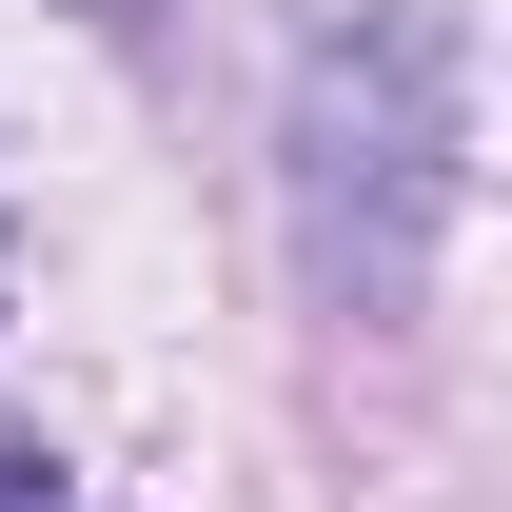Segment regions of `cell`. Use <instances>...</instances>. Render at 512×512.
I'll list each match as a JSON object with an SVG mask.
<instances>
[{
	"instance_id": "1",
	"label": "cell",
	"mask_w": 512,
	"mask_h": 512,
	"mask_svg": "<svg viewBox=\"0 0 512 512\" xmlns=\"http://www.w3.org/2000/svg\"><path fill=\"white\" fill-rule=\"evenodd\" d=\"M276 197H296V276H316L335 335H414L434 296V237L473 197V40L434 0H375L296 60V119H276Z\"/></svg>"
},
{
	"instance_id": "2",
	"label": "cell",
	"mask_w": 512,
	"mask_h": 512,
	"mask_svg": "<svg viewBox=\"0 0 512 512\" xmlns=\"http://www.w3.org/2000/svg\"><path fill=\"white\" fill-rule=\"evenodd\" d=\"M0 512H60V453L40 434H0Z\"/></svg>"
},
{
	"instance_id": "3",
	"label": "cell",
	"mask_w": 512,
	"mask_h": 512,
	"mask_svg": "<svg viewBox=\"0 0 512 512\" xmlns=\"http://www.w3.org/2000/svg\"><path fill=\"white\" fill-rule=\"evenodd\" d=\"M60 20H99V40H158V0H60Z\"/></svg>"
}]
</instances>
